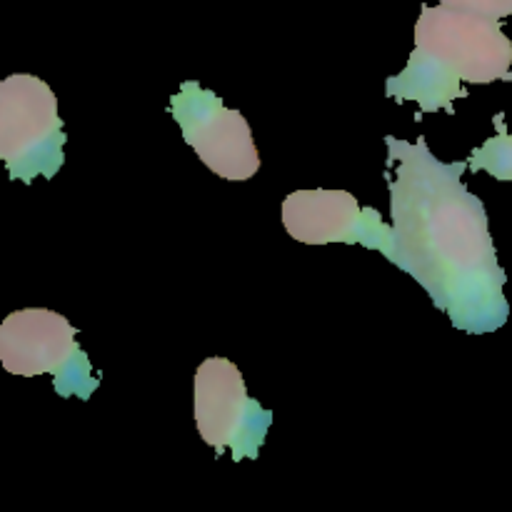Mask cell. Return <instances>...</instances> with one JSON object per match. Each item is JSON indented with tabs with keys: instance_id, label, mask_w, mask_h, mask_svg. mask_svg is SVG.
<instances>
[{
	"instance_id": "6da1fadb",
	"label": "cell",
	"mask_w": 512,
	"mask_h": 512,
	"mask_svg": "<svg viewBox=\"0 0 512 512\" xmlns=\"http://www.w3.org/2000/svg\"><path fill=\"white\" fill-rule=\"evenodd\" d=\"M393 218L390 263L418 280L433 305L468 335L508 323L505 270L500 268L488 213L463 183L465 163H443L423 138H385Z\"/></svg>"
},
{
	"instance_id": "7a4b0ae2",
	"label": "cell",
	"mask_w": 512,
	"mask_h": 512,
	"mask_svg": "<svg viewBox=\"0 0 512 512\" xmlns=\"http://www.w3.org/2000/svg\"><path fill=\"white\" fill-rule=\"evenodd\" d=\"M512 43L500 20L450 5H423L415 23V50L400 75L385 83V95L415 100L423 113L448 110L465 98L463 83L512 80Z\"/></svg>"
},
{
	"instance_id": "3957f363",
	"label": "cell",
	"mask_w": 512,
	"mask_h": 512,
	"mask_svg": "<svg viewBox=\"0 0 512 512\" xmlns=\"http://www.w3.org/2000/svg\"><path fill=\"white\" fill-rule=\"evenodd\" d=\"M58 98L45 80L15 73L0 83V158L10 178H55L65 163Z\"/></svg>"
},
{
	"instance_id": "277c9868",
	"label": "cell",
	"mask_w": 512,
	"mask_h": 512,
	"mask_svg": "<svg viewBox=\"0 0 512 512\" xmlns=\"http://www.w3.org/2000/svg\"><path fill=\"white\" fill-rule=\"evenodd\" d=\"M75 333L65 315L48 308L15 310L0 323V365L23 378L53 375L58 395L88 400L100 380L90 375L93 368Z\"/></svg>"
},
{
	"instance_id": "5b68a950",
	"label": "cell",
	"mask_w": 512,
	"mask_h": 512,
	"mask_svg": "<svg viewBox=\"0 0 512 512\" xmlns=\"http://www.w3.org/2000/svg\"><path fill=\"white\" fill-rule=\"evenodd\" d=\"M195 425L218 453L233 450V460H255L273 413L250 398L238 365L228 358H208L195 370Z\"/></svg>"
},
{
	"instance_id": "8992f818",
	"label": "cell",
	"mask_w": 512,
	"mask_h": 512,
	"mask_svg": "<svg viewBox=\"0 0 512 512\" xmlns=\"http://www.w3.org/2000/svg\"><path fill=\"white\" fill-rule=\"evenodd\" d=\"M170 113L183 130V140L200 160L225 180H250L260 170V153L248 120L238 110L195 80H185L170 98Z\"/></svg>"
},
{
	"instance_id": "52a82bcc",
	"label": "cell",
	"mask_w": 512,
	"mask_h": 512,
	"mask_svg": "<svg viewBox=\"0 0 512 512\" xmlns=\"http://www.w3.org/2000/svg\"><path fill=\"white\" fill-rule=\"evenodd\" d=\"M283 225L305 245L348 243L393 253V225H385L373 208H360L345 190H295L283 200Z\"/></svg>"
},
{
	"instance_id": "ba28073f",
	"label": "cell",
	"mask_w": 512,
	"mask_h": 512,
	"mask_svg": "<svg viewBox=\"0 0 512 512\" xmlns=\"http://www.w3.org/2000/svg\"><path fill=\"white\" fill-rule=\"evenodd\" d=\"M498 135L485 140L483 148L470 155L468 165L473 170H483L498 180H512V133H508L503 125V118H495Z\"/></svg>"
},
{
	"instance_id": "9c48e42d",
	"label": "cell",
	"mask_w": 512,
	"mask_h": 512,
	"mask_svg": "<svg viewBox=\"0 0 512 512\" xmlns=\"http://www.w3.org/2000/svg\"><path fill=\"white\" fill-rule=\"evenodd\" d=\"M443 5H450V8L468 10V13L488 15V18H508L512 15V0H440Z\"/></svg>"
}]
</instances>
